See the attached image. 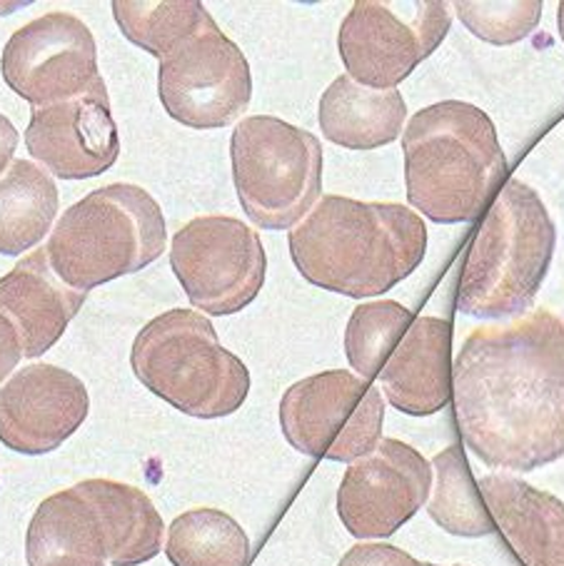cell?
<instances>
[{
  "label": "cell",
  "instance_id": "obj_1",
  "mask_svg": "<svg viewBox=\"0 0 564 566\" xmlns=\"http://www.w3.org/2000/svg\"><path fill=\"white\" fill-rule=\"evenodd\" d=\"M460 434L490 467L532 472L564 454V322L547 310L480 327L452 367Z\"/></svg>",
  "mask_w": 564,
  "mask_h": 566
},
{
  "label": "cell",
  "instance_id": "obj_2",
  "mask_svg": "<svg viewBox=\"0 0 564 566\" xmlns=\"http://www.w3.org/2000/svg\"><path fill=\"white\" fill-rule=\"evenodd\" d=\"M427 250L420 214L395 202L327 195L290 230V255L315 287L375 297L410 277Z\"/></svg>",
  "mask_w": 564,
  "mask_h": 566
},
{
  "label": "cell",
  "instance_id": "obj_3",
  "mask_svg": "<svg viewBox=\"0 0 564 566\" xmlns=\"http://www.w3.org/2000/svg\"><path fill=\"white\" fill-rule=\"evenodd\" d=\"M403 150L407 198L435 222H474L508 178L488 113L462 101L415 113Z\"/></svg>",
  "mask_w": 564,
  "mask_h": 566
},
{
  "label": "cell",
  "instance_id": "obj_4",
  "mask_svg": "<svg viewBox=\"0 0 564 566\" xmlns=\"http://www.w3.org/2000/svg\"><path fill=\"white\" fill-rule=\"evenodd\" d=\"M168 230L160 205L138 185L115 182L71 205L45 252L58 277L73 290H95L135 275L165 252Z\"/></svg>",
  "mask_w": 564,
  "mask_h": 566
},
{
  "label": "cell",
  "instance_id": "obj_5",
  "mask_svg": "<svg viewBox=\"0 0 564 566\" xmlns=\"http://www.w3.org/2000/svg\"><path fill=\"white\" fill-rule=\"evenodd\" d=\"M554 224L530 185L508 180L480 222L464 260L457 307L472 317H508L528 310L554 252Z\"/></svg>",
  "mask_w": 564,
  "mask_h": 566
},
{
  "label": "cell",
  "instance_id": "obj_6",
  "mask_svg": "<svg viewBox=\"0 0 564 566\" xmlns=\"http://www.w3.org/2000/svg\"><path fill=\"white\" fill-rule=\"evenodd\" d=\"M345 355L367 382L383 385L387 402L412 417L440 412L452 397V325L417 317L390 300L355 307Z\"/></svg>",
  "mask_w": 564,
  "mask_h": 566
},
{
  "label": "cell",
  "instance_id": "obj_7",
  "mask_svg": "<svg viewBox=\"0 0 564 566\" xmlns=\"http://www.w3.org/2000/svg\"><path fill=\"white\" fill-rule=\"evenodd\" d=\"M138 382L163 402L198 419L238 412L250 392V373L220 345L208 317L168 310L150 319L130 349Z\"/></svg>",
  "mask_w": 564,
  "mask_h": 566
},
{
  "label": "cell",
  "instance_id": "obj_8",
  "mask_svg": "<svg viewBox=\"0 0 564 566\" xmlns=\"http://www.w3.org/2000/svg\"><path fill=\"white\" fill-rule=\"evenodd\" d=\"M232 180L242 210L262 230H290L323 192V145L313 133L270 115L232 130Z\"/></svg>",
  "mask_w": 564,
  "mask_h": 566
},
{
  "label": "cell",
  "instance_id": "obj_9",
  "mask_svg": "<svg viewBox=\"0 0 564 566\" xmlns=\"http://www.w3.org/2000/svg\"><path fill=\"white\" fill-rule=\"evenodd\" d=\"M383 419L380 389L345 369L300 379L280 402L282 434L315 460H363L380 444Z\"/></svg>",
  "mask_w": 564,
  "mask_h": 566
},
{
  "label": "cell",
  "instance_id": "obj_10",
  "mask_svg": "<svg viewBox=\"0 0 564 566\" xmlns=\"http://www.w3.org/2000/svg\"><path fill=\"white\" fill-rule=\"evenodd\" d=\"M158 93L165 113L196 130H218L248 111V57L212 21L198 25L160 61Z\"/></svg>",
  "mask_w": 564,
  "mask_h": 566
},
{
  "label": "cell",
  "instance_id": "obj_11",
  "mask_svg": "<svg viewBox=\"0 0 564 566\" xmlns=\"http://www.w3.org/2000/svg\"><path fill=\"white\" fill-rule=\"evenodd\" d=\"M170 268L192 305L226 317L260 295L268 258L260 235L246 222L202 214L175 232Z\"/></svg>",
  "mask_w": 564,
  "mask_h": 566
},
{
  "label": "cell",
  "instance_id": "obj_12",
  "mask_svg": "<svg viewBox=\"0 0 564 566\" xmlns=\"http://www.w3.org/2000/svg\"><path fill=\"white\" fill-rule=\"evenodd\" d=\"M450 31V8L440 0L415 3L410 21L395 6L357 0L340 28V55L353 81L375 91H393Z\"/></svg>",
  "mask_w": 564,
  "mask_h": 566
},
{
  "label": "cell",
  "instance_id": "obj_13",
  "mask_svg": "<svg viewBox=\"0 0 564 566\" xmlns=\"http://www.w3.org/2000/svg\"><path fill=\"white\" fill-rule=\"evenodd\" d=\"M3 81L33 107L65 103L98 81V45L71 13H45L15 31L0 57Z\"/></svg>",
  "mask_w": 564,
  "mask_h": 566
},
{
  "label": "cell",
  "instance_id": "obj_14",
  "mask_svg": "<svg viewBox=\"0 0 564 566\" xmlns=\"http://www.w3.org/2000/svg\"><path fill=\"white\" fill-rule=\"evenodd\" d=\"M432 490V467L417 449L380 439L347 467L337 490V514L357 539H387L422 510Z\"/></svg>",
  "mask_w": 564,
  "mask_h": 566
},
{
  "label": "cell",
  "instance_id": "obj_15",
  "mask_svg": "<svg viewBox=\"0 0 564 566\" xmlns=\"http://www.w3.org/2000/svg\"><path fill=\"white\" fill-rule=\"evenodd\" d=\"M25 145L61 180H87L108 172L118 163L121 140L103 77L73 101L33 107Z\"/></svg>",
  "mask_w": 564,
  "mask_h": 566
},
{
  "label": "cell",
  "instance_id": "obj_16",
  "mask_svg": "<svg viewBox=\"0 0 564 566\" xmlns=\"http://www.w3.org/2000/svg\"><path fill=\"white\" fill-rule=\"evenodd\" d=\"M91 397L67 369L35 363L0 389V442L18 454L55 452L85 422Z\"/></svg>",
  "mask_w": 564,
  "mask_h": 566
},
{
  "label": "cell",
  "instance_id": "obj_17",
  "mask_svg": "<svg viewBox=\"0 0 564 566\" xmlns=\"http://www.w3.org/2000/svg\"><path fill=\"white\" fill-rule=\"evenodd\" d=\"M85 300L87 292L67 287L55 275L45 248L33 250L0 277V315L15 327L28 359L55 347Z\"/></svg>",
  "mask_w": 564,
  "mask_h": 566
},
{
  "label": "cell",
  "instance_id": "obj_18",
  "mask_svg": "<svg viewBox=\"0 0 564 566\" xmlns=\"http://www.w3.org/2000/svg\"><path fill=\"white\" fill-rule=\"evenodd\" d=\"M484 506L504 542L524 566H564V504L508 474L478 484Z\"/></svg>",
  "mask_w": 564,
  "mask_h": 566
},
{
  "label": "cell",
  "instance_id": "obj_19",
  "mask_svg": "<svg viewBox=\"0 0 564 566\" xmlns=\"http://www.w3.org/2000/svg\"><path fill=\"white\" fill-rule=\"evenodd\" d=\"M28 566H108V532L81 486L51 494L25 536Z\"/></svg>",
  "mask_w": 564,
  "mask_h": 566
},
{
  "label": "cell",
  "instance_id": "obj_20",
  "mask_svg": "<svg viewBox=\"0 0 564 566\" xmlns=\"http://www.w3.org/2000/svg\"><path fill=\"white\" fill-rule=\"evenodd\" d=\"M407 118L403 95L359 85L340 75L320 97V128L330 143L347 150H375L397 140Z\"/></svg>",
  "mask_w": 564,
  "mask_h": 566
},
{
  "label": "cell",
  "instance_id": "obj_21",
  "mask_svg": "<svg viewBox=\"0 0 564 566\" xmlns=\"http://www.w3.org/2000/svg\"><path fill=\"white\" fill-rule=\"evenodd\" d=\"M77 486L91 496L101 514L113 566H138L158 556L165 524L148 494L113 480H85Z\"/></svg>",
  "mask_w": 564,
  "mask_h": 566
},
{
  "label": "cell",
  "instance_id": "obj_22",
  "mask_svg": "<svg viewBox=\"0 0 564 566\" xmlns=\"http://www.w3.org/2000/svg\"><path fill=\"white\" fill-rule=\"evenodd\" d=\"M58 205L53 175L31 160H13L0 180V255L33 250L53 230Z\"/></svg>",
  "mask_w": 564,
  "mask_h": 566
},
{
  "label": "cell",
  "instance_id": "obj_23",
  "mask_svg": "<svg viewBox=\"0 0 564 566\" xmlns=\"http://www.w3.org/2000/svg\"><path fill=\"white\" fill-rule=\"evenodd\" d=\"M165 554L173 566H248L250 539L230 514L192 510L170 524Z\"/></svg>",
  "mask_w": 564,
  "mask_h": 566
},
{
  "label": "cell",
  "instance_id": "obj_24",
  "mask_svg": "<svg viewBox=\"0 0 564 566\" xmlns=\"http://www.w3.org/2000/svg\"><path fill=\"white\" fill-rule=\"evenodd\" d=\"M435 490L427 504L432 520L445 532L457 536H488L494 532V522L484 506L480 486L474 484L470 467L464 462L462 447H447L432 460Z\"/></svg>",
  "mask_w": 564,
  "mask_h": 566
},
{
  "label": "cell",
  "instance_id": "obj_25",
  "mask_svg": "<svg viewBox=\"0 0 564 566\" xmlns=\"http://www.w3.org/2000/svg\"><path fill=\"white\" fill-rule=\"evenodd\" d=\"M113 15L121 33L158 61L210 18L206 6L198 0H165V3L115 0Z\"/></svg>",
  "mask_w": 564,
  "mask_h": 566
},
{
  "label": "cell",
  "instance_id": "obj_26",
  "mask_svg": "<svg viewBox=\"0 0 564 566\" xmlns=\"http://www.w3.org/2000/svg\"><path fill=\"white\" fill-rule=\"evenodd\" d=\"M460 21L470 31L490 43H514L534 31L540 21L542 3H455Z\"/></svg>",
  "mask_w": 564,
  "mask_h": 566
},
{
  "label": "cell",
  "instance_id": "obj_27",
  "mask_svg": "<svg viewBox=\"0 0 564 566\" xmlns=\"http://www.w3.org/2000/svg\"><path fill=\"white\" fill-rule=\"evenodd\" d=\"M337 566H425L390 544H357Z\"/></svg>",
  "mask_w": 564,
  "mask_h": 566
},
{
  "label": "cell",
  "instance_id": "obj_28",
  "mask_svg": "<svg viewBox=\"0 0 564 566\" xmlns=\"http://www.w3.org/2000/svg\"><path fill=\"white\" fill-rule=\"evenodd\" d=\"M21 359H23L21 337H18V332L11 322L0 315V385L11 377V373Z\"/></svg>",
  "mask_w": 564,
  "mask_h": 566
},
{
  "label": "cell",
  "instance_id": "obj_29",
  "mask_svg": "<svg viewBox=\"0 0 564 566\" xmlns=\"http://www.w3.org/2000/svg\"><path fill=\"white\" fill-rule=\"evenodd\" d=\"M15 148H18L15 125L6 118L3 113H0V175L8 172V168L13 165Z\"/></svg>",
  "mask_w": 564,
  "mask_h": 566
},
{
  "label": "cell",
  "instance_id": "obj_30",
  "mask_svg": "<svg viewBox=\"0 0 564 566\" xmlns=\"http://www.w3.org/2000/svg\"><path fill=\"white\" fill-rule=\"evenodd\" d=\"M560 31H562V38H564V3L560 6Z\"/></svg>",
  "mask_w": 564,
  "mask_h": 566
},
{
  "label": "cell",
  "instance_id": "obj_31",
  "mask_svg": "<svg viewBox=\"0 0 564 566\" xmlns=\"http://www.w3.org/2000/svg\"><path fill=\"white\" fill-rule=\"evenodd\" d=\"M425 566H435V564H425Z\"/></svg>",
  "mask_w": 564,
  "mask_h": 566
}]
</instances>
